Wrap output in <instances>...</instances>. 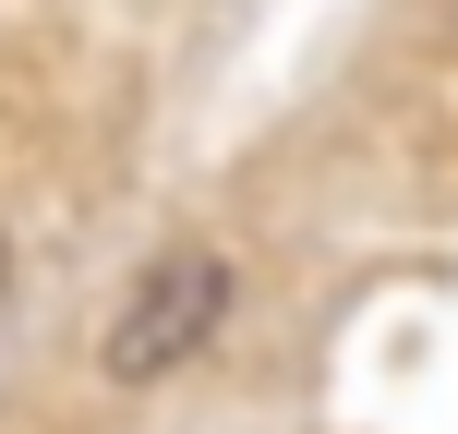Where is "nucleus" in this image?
<instances>
[{
    "label": "nucleus",
    "instance_id": "2",
    "mask_svg": "<svg viewBox=\"0 0 458 434\" xmlns=\"http://www.w3.org/2000/svg\"><path fill=\"white\" fill-rule=\"evenodd\" d=\"M0 314H13V229H0Z\"/></svg>",
    "mask_w": 458,
    "mask_h": 434
},
{
    "label": "nucleus",
    "instance_id": "1",
    "mask_svg": "<svg viewBox=\"0 0 458 434\" xmlns=\"http://www.w3.org/2000/svg\"><path fill=\"white\" fill-rule=\"evenodd\" d=\"M242 314V266H229L217 242H169L133 266V290L109 302V326H97V387L145 398L169 387V374H193L217 350V326Z\"/></svg>",
    "mask_w": 458,
    "mask_h": 434
}]
</instances>
